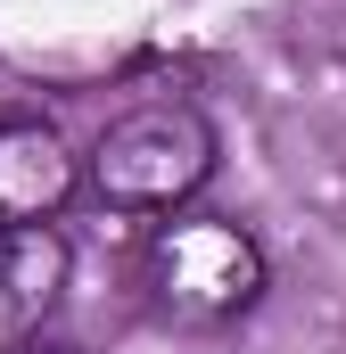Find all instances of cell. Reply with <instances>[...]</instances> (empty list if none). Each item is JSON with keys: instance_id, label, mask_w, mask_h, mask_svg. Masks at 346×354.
<instances>
[{"instance_id": "obj_1", "label": "cell", "mask_w": 346, "mask_h": 354, "mask_svg": "<svg viewBox=\"0 0 346 354\" xmlns=\"http://www.w3.org/2000/svg\"><path fill=\"white\" fill-rule=\"evenodd\" d=\"M140 288L173 330H231L264 305L272 264L231 214H165L140 248Z\"/></svg>"}, {"instance_id": "obj_2", "label": "cell", "mask_w": 346, "mask_h": 354, "mask_svg": "<svg viewBox=\"0 0 346 354\" xmlns=\"http://www.w3.org/2000/svg\"><path fill=\"white\" fill-rule=\"evenodd\" d=\"M215 174V124L190 99H149L116 115L83 157V189L107 214H181Z\"/></svg>"}, {"instance_id": "obj_3", "label": "cell", "mask_w": 346, "mask_h": 354, "mask_svg": "<svg viewBox=\"0 0 346 354\" xmlns=\"http://www.w3.org/2000/svg\"><path fill=\"white\" fill-rule=\"evenodd\" d=\"M66 239L50 223H0V354L33 346L66 297Z\"/></svg>"}, {"instance_id": "obj_4", "label": "cell", "mask_w": 346, "mask_h": 354, "mask_svg": "<svg viewBox=\"0 0 346 354\" xmlns=\"http://www.w3.org/2000/svg\"><path fill=\"white\" fill-rule=\"evenodd\" d=\"M75 189H83V157L50 124L33 115L0 124V223H50Z\"/></svg>"}, {"instance_id": "obj_5", "label": "cell", "mask_w": 346, "mask_h": 354, "mask_svg": "<svg viewBox=\"0 0 346 354\" xmlns=\"http://www.w3.org/2000/svg\"><path fill=\"white\" fill-rule=\"evenodd\" d=\"M17 354H75V346H42V338H33V346H17Z\"/></svg>"}]
</instances>
